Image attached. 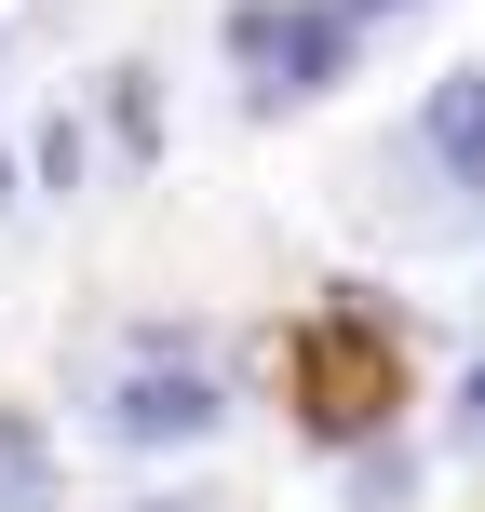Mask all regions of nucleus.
I'll return each mask as SVG.
<instances>
[{
  "label": "nucleus",
  "instance_id": "5",
  "mask_svg": "<svg viewBox=\"0 0 485 512\" xmlns=\"http://www.w3.org/2000/svg\"><path fill=\"white\" fill-rule=\"evenodd\" d=\"M54 499V459H41V432L27 418H0V512H41Z\"/></svg>",
  "mask_w": 485,
  "mask_h": 512
},
{
  "label": "nucleus",
  "instance_id": "2",
  "mask_svg": "<svg viewBox=\"0 0 485 512\" xmlns=\"http://www.w3.org/2000/svg\"><path fill=\"white\" fill-rule=\"evenodd\" d=\"M418 149H432L445 189H472V203H485V68H445L432 95H418Z\"/></svg>",
  "mask_w": 485,
  "mask_h": 512
},
{
  "label": "nucleus",
  "instance_id": "3",
  "mask_svg": "<svg viewBox=\"0 0 485 512\" xmlns=\"http://www.w3.org/2000/svg\"><path fill=\"white\" fill-rule=\"evenodd\" d=\"M310 351H324V364H310V418H324V432H351V418H364V405L391 391L378 337H351V324H337V337H310Z\"/></svg>",
  "mask_w": 485,
  "mask_h": 512
},
{
  "label": "nucleus",
  "instance_id": "1",
  "mask_svg": "<svg viewBox=\"0 0 485 512\" xmlns=\"http://www.w3.org/2000/svg\"><path fill=\"white\" fill-rule=\"evenodd\" d=\"M95 432L108 445H135V459H162V445H203L216 418H230V391H216V364H203V337H176V324H149V337H122V364H108L95 391Z\"/></svg>",
  "mask_w": 485,
  "mask_h": 512
},
{
  "label": "nucleus",
  "instance_id": "8",
  "mask_svg": "<svg viewBox=\"0 0 485 512\" xmlns=\"http://www.w3.org/2000/svg\"><path fill=\"white\" fill-rule=\"evenodd\" d=\"M337 14H351V27H378V14H405V0H337Z\"/></svg>",
  "mask_w": 485,
  "mask_h": 512
},
{
  "label": "nucleus",
  "instance_id": "10",
  "mask_svg": "<svg viewBox=\"0 0 485 512\" xmlns=\"http://www.w3.org/2000/svg\"><path fill=\"white\" fill-rule=\"evenodd\" d=\"M135 512H203V499H135Z\"/></svg>",
  "mask_w": 485,
  "mask_h": 512
},
{
  "label": "nucleus",
  "instance_id": "4",
  "mask_svg": "<svg viewBox=\"0 0 485 512\" xmlns=\"http://www.w3.org/2000/svg\"><path fill=\"white\" fill-rule=\"evenodd\" d=\"M108 149H122V162H162V81L149 68H108Z\"/></svg>",
  "mask_w": 485,
  "mask_h": 512
},
{
  "label": "nucleus",
  "instance_id": "7",
  "mask_svg": "<svg viewBox=\"0 0 485 512\" xmlns=\"http://www.w3.org/2000/svg\"><path fill=\"white\" fill-rule=\"evenodd\" d=\"M459 459H485V364L459 378Z\"/></svg>",
  "mask_w": 485,
  "mask_h": 512
},
{
  "label": "nucleus",
  "instance_id": "9",
  "mask_svg": "<svg viewBox=\"0 0 485 512\" xmlns=\"http://www.w3.org/2000/svg\"><path fill=\"white\" fill-rule=\"evenodd\" d=\"M14 189H27V162H14V149H0V216H14Z\"/></svg>",
  "mask_w": 485,
  "mask_h": 512
},
{
  "label": "nucleus",
  "instance_id": "6",
  "mask_svg": "<svg viewBox=\"0 0 485 512\" xmlns=\"http://www.w3.org/2000/svg\"><path fill=\"white\" fill-rule=\"evenodd\" d=\"M81 162H95V149H81V122H41V149H27V176H41V189H81Z\"/></svg>",
  "mask_w": 485,
  "mask_h": 512
}]
</instances>
